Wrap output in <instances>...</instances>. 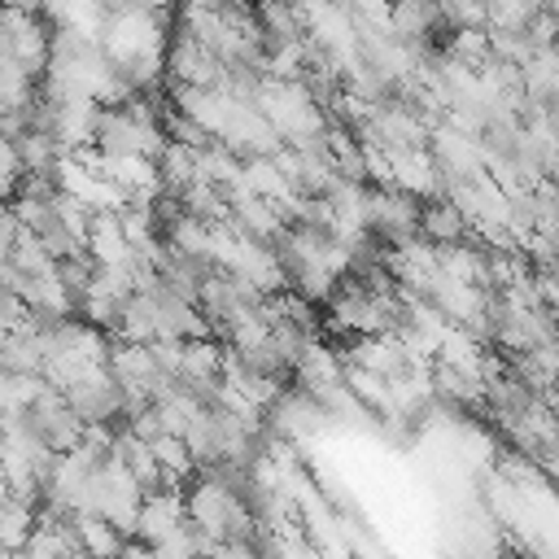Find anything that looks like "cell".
Masks as SVG:
<instances>
[{
	"instance_id": "cell-1",
	"label": "cell",
	"mask_w": 559,
	"mask_h": 559,
	"mask_svg": "<svg viewBox=\"0 0 559 559\" xmlns=\"http://www.w3.org/2000/svg\"><path fill=\"white\" fill-rule=\"evenodd\" d=\"M92 148L100 157H153L157 162L166 148V131H162V118L153 114V105L131 96V100L96 114Z\"/></svg>"
},
{
	"instance_id": "cell-2",
	"label": "cell",
	"mask_w": 559,
	"mask_h": 559,
	"mask_svg": "<svg viewBox=\"0 0 559 559\" xmlns=\"http://www.w3.org/2000/svg\"><path fill=\"white\" fill-rule=\"evenodd\" d=\"M183 507H188V524H197L218 550L249 546L258 533V520L249 515V507L210 472H201V480H192V489L183 493Z\"/></svg>"
},
{
	"instance_id": "cell-3",
	"label": "cell",
	"mask_w": 559,
	"mask_h": 559,
	"mask_svg": "<svg viewBox=\"0 0 559 559\" xmlns=\"http://www.w3.org/2000/svg\"><path fill=\"white\" fill-rule=\"evenodd\" d=\"M39 445H48L52 454H70L79 441H83V419H79V411L70 406V397L61 393V389H52V384H39L35 389V397L13 415Z\"/></svg>"
},
{
	"instance_id": "cell-4",
	"label": "cell",
	"mask_w": 559,
	"mask_h": 559,
	"mask_svg": "<svg viewBox=\"0 0 559 559\" xmlns=\"http://www.w3.org/2000/svg\"><path fill=\"white\" fill-rule=\"evenodd\" d=\"M428 157H432L441 183H463V179H476V175L489 170V157H485L480 140L454 131L450 122H437L428 131Z\"/></svg>"
},
{
	"instance_id": "cell-5",
	"label": "cell",
	"mask_w": 559,
	"mask_h": 559,
	"mask_svg": "<svg viewBox=\"0 0 559 559\" xmlns=\"http://www.w3.org/2000/svg\"><path fill=\"white\" fill-rule=\"evenodd\" d=\"M48 44H52V35L35 13L0 4V52L13 57L31 79L48 66Z\"/></svg>"
},
{
	"instance_id": "cell-6",
	"label": "cell",
	"mask_w": 559,
	"mask_h": 559,
	"mask_svg": "<svg viewBox=\"0 0 559 559\" xmlns=\"http://www.w3.org/2000/svg\"><path fill=\"white\" fill-rule=\"evenodd\" d=\"M166 70H170L175 87H223V79H227V66L183 31L166 48Z\"/></svg>"
},
{
	"instance_id": "cell-7",
	"label": "cell",
	"mask_w": 559,
	"mask_h": 559,
	"mask_svg": "<svg viewBox=\"0 0 559 559\" xmlns=\"http://www.w3.org/2000/svg\"><path fill=\"white\" fill-rule=\"evenodd\" d=\"M188 524V507H183V493L179 489H157V493H144L140 502V515H135V537L144 546H166L183 533Z\"/></svg>"
},
{
	"instance_id": "cell-8",
	"label": "cell",
	"mask_w": 559,
	"mask_h": 559,
	"mask_svg": "<svg viewBox=\"0 0 559 559\" xmlns=\"http://www.w3.org/2000/svg\"><path fill=\"white\" fill-rule=\"evenodd\" d=\"M293 376H297V389H306L310 397L323 402V397H332V393L345 384V362H341L336 349L310 341V345L301 349V358L293 362Z\"/></svg>"
},
{
	"instance_id": "cell-9",
	"label": "cell",
	"mask_w": 559,
	"mask_h": 559,
	"mask_svg": "<svg viewBox=\"0 0 559 559\" xmlns=\"http://www.w3.org/2000/svg\"><path fill=\"white\" fill-rule=\"evenodd\" d=\"M70 406L79 411V419L83 424H114V419H122L127 415V397H122V389L114 384V376L109 371H100V376H92L87 384H74L70 393Z\"/></svg>"
},
{
	"instance_id": "cell-10",
	"label": "cell",
	"mask_w": 559,
	"mask_h": 559,
	"mask_svg": "<svg viewBox=\"0 0 559 559\" xmlns=\"http://www.w3.org/2000/svg\"><path fill=\"white\" fill-rule=\"evenodd\" d=\"M349 367H362V371H376V376L393 380V376L411 371V354L402 349V341L393 332H371V336H354Z\"/></svg>"
},
{
	"instance_id": "cell-11",
	"label": "cell",
	"mask_w": 559,
	"mask_h": 559,
	"mask_svg": "<svg viewBox=\"0 0 559 559\" xmlns=\"http://www.w3.org/2000/svg\"><path fill=\"white\" fill-rule=\"evenodd\" d=\"M419 240H428V245H463V240H476V236H472L467 218L445 197H437V201L419 205Z\"/></svg>"
},
{
	"instance_id": "cell-12",
	"label": "cell",
	"mask_w": 559,
	"mask_h": 559,
	"mask_svg": "<svg viewBox=\"0 0 559 559\" xmlns=\"http://www.w3.org/2000/svg\"><path fill=\"white\" fill-rule=\"evenodd\" d=\"M437 22H441V13H437L432 0H393V9H389V31H393V39L415 44V48L428 44V35H432Z\"/></svg>"
},
{
	"instance_id": "cell-13",
	"label": "cell",
	"mask_w": 559,
	"mask_h": 559,
	"mask_svg": "<svg viewBox=\"0 0 559 559\" xmlns=\"http://www.w3.org/2000/svg\"><path fill=\"white\" fill-rule=\"evenodd\" d=\"M74 537H79V546L92 555V559H118V550L131 542L122 528H114L109 520H100V515H74Z\"/></svg>"
},
{
	"instance_id": "cell-14",
	"label": "cell",
	"mask_w": 559,
	"mask_h": 559,
	"mask_svg": "<svg viewBox=\"0 0 559 559\" xmlns=\"http://www.w3.org/2000/svg\"><path fill=\"white\" fill-rule=\"evenodd\" d=\"M35 524H39L35 502H26V498H17V493L0 498V546L22 550V546L31 542V533H35Z\"/></svg>"
},
{
	"instance_id": "cell-15",
	"label": "cell",
	"mask_w": 559,
	"mask_h": 559,
	"mask_svg": "<svg viewBox=\"0 0 559 559\" xmlns=\"http://www.w3.org/2000/svg\"><path fill=\"white\" fill-rule=\"evenodd\" d=\"M148 450L157 459V472H162V485L166 489L183 485L192 476V467H197L192 454H188V445H183V437H157V441H148Z\"/></svg>"
},
{
	"instance_id": "cell-16",
	"label": "cell",
	"mask_w": 559,
	"mask_h": 559,
	"mask_svg": "<svg viewBox=\"0 0 559 559\" xmlns=\"http://www.w3.org/2000/svg\"><path fill=\"white\" fill-rule=\"evenodd\" d=\"M441 22H450V31H489V13L485 0H432Z\"/></svg>"
},
{
	"instance_id": "cell-17",
	"label": "cell",
	"mask_w": 559,
	"mask_h": 559,
	"mask_svg": "<svg viewBox=\"0 0 559 559\" xmlns=\"http://www.w3.org/2000/svg\"><path fill=\"white\" fill-rule=\"evenodd\" d=\"M485 57H489V31H450V61L476 70Z\"/></svg>"
},
{
	"instance_id": "cell-18",
	"label": "cell",
	"mask_w": 559,
	"mask_h": 559,
	"mask_svg": "<svg viewBox=\"0 0 559 559\" xmlns=\"http://www.w3.org/2000/svg\"><path fill=\"white\" fill-rule=\"evenodd\" d=\"M118 559H157V550L144 546V542H127V546L118 550Z\"/></svg>"
},
{
	"instance_id": "cell-19",
	"label": "cell",
	"mask_w": 559,
	"mask_h": 559,
	"mask_svg": "<svg viewBox=\"0 0 559 559\" xmlns=\"http://www.w3.org/2000/svg\"><path fill=\"white\" fill-rule=\"evenodd\" d=\"M183 9H223V4H231V0H179Z\"/></svg>"
}]
</instances>
